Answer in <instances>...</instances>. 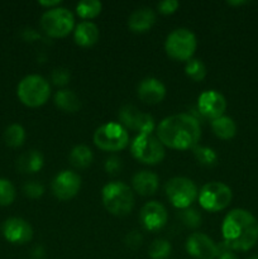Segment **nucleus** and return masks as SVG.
Masks as SVG:
<instances>
[{
    "label": "nucleus",
    "mask_w": 258,
    "mask_h": 259,
    "mask_svg": "<svg viewBox=\"0 0 258 259\" xmlns=\"http://www.w3.org/2000/svg\"><path fill=\"white\" fill-rule=\"evenodd\" d=\"M201 137L199 120L190 114H175L162 119L157 126V138L163 146L179 151L194 148Z\"/></svg>",
    "instance_id": "obj_1"
},
{
    "label": "nucleus",
    "mask_w": 258,
    "mask_h": 259,
    "mask_svg": "<svg viewBox=\"0 0 258 259\" xmlns=\"http://www.w3.org/2000/svg\"><path fill=\"white\" fill-rule=\"evenodd\" d=\"M222 233L230 250H249L258 240V222L248 210L234 209L223 220Z\"/></svg>",
    "instance_id": "obj_2"
},
{
    "label": "nucleus",
    "mask_w": 258,
    "mask_h": 259,
    "mask_svg": "<svg viewBox=\"0 0 258 259\" xmlns=\"http://www.w3.org/2000/svg\"><path fill=\"white\" fill-rule=\"evenodd\" d=\"M101 200L105 209L115 217H125L134 206L133 191L121 181L106 184L101 190Z\"/></svg>",
    "instance_id": "obj_3"
},
{
    "label": "nucleus",
    "mask_w": 258,
    "mask_h": 259,
    "mask_svg": "<svg viewBox=\"0 0 258 259\" xmlns=\"http://www.w3.org/2000/svg\"><path fill=\"white\" fill-rule=\"evenodd\" d=\"M17 95L25 106H42L51 95L50 82L40 75H28L18 83Z\"/></svg>",
    "instance_id": "obj_4"
},
{
    "label": "nucleus",
    "mask_w": 258,
    "mask_h": 259,
    "mask_svg": "<svg viewBox=\"0 0 258 259\" xmlns=\"http://www.w3.org/2000/svg\"><path fill=\"white\" fill-rule=\"evenodd\" d=\"M197 47L196 35L187 28H177L166 38V53L176 61H189L194 56Z\"/></svg>",
    "instance_id": "obj_5"
},
{
    "label": "nucleus",
    "mask_w": 258,
    "mask_h": 259,
    "mask_svg": "<svg viewBox=\"0 0 258 259\" xmlns=\"http://www.w3.org/2000/svg\"><path fill=\"white\" fill-rule=\"evenodd\" d=\"M43 32L52 38H63L75 29V17L68 9L62 7L46 10L40 17Z\"/></svg>",
    "instance_id": "obj_6"
},
{
    "label": "nucleus",
    "mask_w": 258,
    "mask_h": 259,
    "mask_svg": "<svg viewBox=\"0 0 258 259\" xmlns=\"http://www.w3.org/2000/svg\"><path fill=\"white\" fill-rule=\"evenodd\" d=\"M94 143L101 151H123L129 144L128 131L120 123H105L94 133Z\"/></svg>",
    "instance_id": "obj_7"
},
{
    "label": "nucleus",
    "mask_w": 258,
    "mask_h": 259,
    "mask_svg": "<svg viewBox=\"0 0 258 259\" xmlns=\"http://www.w3.org/2000/svg\"><path fill=\"white\" fill-rule=\"evenodd\" d=\"M132 156L144 164L161 163L164 158V146L152 134H138L131 143Z\"/></svg>",
    "instance_id": "obj_8"
},
{
    "label": "nucleus",
    "mask_w": 258,
    "mask_h": 259,
    "mask_svg": "<svg viewBox=\"0 0 258 259\" xmlns=\"http://www.w3.org/2000/svg\"><path fill=\"white\" fill-rule=\"evenodd\" d=\"M232 199L233 192L230 187L218 181L204 185L197 196L200 206L209 212L222 211L225 207L229 206Z\"/></svg>",
    "instance_id": "obj_9"
},
{
    "label": "nucleus",
    "mask_w": 258,
    "mask_h": 259,
    "mask_svg": "<svg viewBox=\"0 0 258 259\" xmlns=\"http://www.w3.org/2000/svg\"><path fill=\"white\" fill-rule=\"evenodd\" d=\"M167 199L180 210L187 209L199 196V190L195 182L187 177H174L164 186Z\"/></svg>",
    "instance_id": "obj_10"
},
{
    "label": "nucleus",
    "mask_w": 258,
    "mask_h": 259,
    "mask_svg": "<svg viewBox=\"0 0 258 259\" xmlns=\"http://www.w3.org/2000/svg\"><path fill=\"white\" fill-rule=\"evenodd\" d=\"M119 120L124 128L138 132L139 134H152L156 128L153 116L142 113L134 105H124L119 110Z\"/></svg>",
    "instance_id": "obj_11"
},
{
    "label": "nucleus",
    "mask_w": 258,
    "mask_h": 259,
    "mask_svg": "<svg viewBox=\"0 0 258 259\" xmlns=\"http://www.w3.org/2000/svg\"><path fill=\"white\" fill-rule=\"evenodd\" d=\"M52 194L58 200H70L77 195V192L81 189V177L76 172L65 169L56 175L55 179L52 180L51 184Z\"/></svg>",
    "instance_id": "obj_12"
},
{
    "label": "nucleus",
    "mask_w": 258,
    "mask_h": 259,
    "mask_svg": "<svg viewBox=\"0 0 258 259\" xmlns=\"http://www.w3.org/2000/svg\"><path fill=\"white\" fill-rule=\"evenodd\" d=\"M186 252L196 259H215L219 255V245L204 233H192L186 240Z\"/></svg>",
    "instance_id": "obj_13"
},
{
    "label": "nucleus",
    "mask_w": 258,
    "mask_h": 259,
    "mask_svg": "<svg viewBox=\"0 0 258 259\" xmlns=\"http://www.w3.org/2000/svg\"><path fill=\"white\" fill-rule=\"evenodd\" d=\"M139 220L142 227L152 233L159 232L168 220V212L162 204L157 201H149L142 207L139 212Z\"/></svg>",
    "instance_id": "obj_14"
},
{
    "label": "nucleus",
    "mask_w": 258,
    "mask_h": 259,
    "mask_svg": "<svg viewBox=\"0 0 258 259\" xmlns=\"http://www.w3.org/2000/svg\"><path fill=\"white\" fill-rule=\"evenodd\" d=\"M197 108L201 115L207 119L220 118L227 109V100L217 90H206L197 99Z\"/></svg>",
    "instance_id": "obj_15"
},
{
    "label": "nucleus",
    "mask_w": 258,
    "mask_h": 259,
    "mask_svg": "<svg viewBox=\"0 0 258 259\" xmlns=\"http://www.w3.org/2000/svg\"><path fill=\"white\" fill-rule=\"evenodd\" d=\"M3 234L9 243L25 244L33 238V229L29 223L22 218H9L3 225Z\"/></svg>",
    "instance_id": "obj_16"
},
{
    "label": "nucleus",
    "mask_w": 258,
    "mask_h": 259,
    "mask_svg": "<svg viewBox=\"0 0 258 259\" xmlns=\"http://www.w3.org/2000/svg\"><path fill=\"white\" fill-rule=\"evenodd\" d=\"M138 98L146 104H158L166 96V86L156 77H146L137 89Z\"/></svg>",
    "instance_id": "obj_17"
},
{
    "label": "nucleus",
    "mask_w": 258,
    "mask_h": 259,
    "mask_svg": "<svg viewBox=\"0 0 258 259\" xmlns=\"http://www.w3.org/2000/svg\"><path fill=\"white\" fill-rule=\"evenodd\" d=\"M156 22V13L152 8L142 7L134 10L128 19V27L134 33H144Z\"/></svg>",
    "instance_id": "obj_18"
},
{
    "label": "nucleus",
    "mask_w": 258,
    "mask_h": 259,
    "mask_svg": "<svg viewBox=\"0 0 258 259\" xmlns=\"http://www.w3.org/2000/svg\"><path fill=\"white\" fill-rule=\"evenodd\" d=\"M132 186H133L134 191L141 196H151V195L156 194L158 190V176L151 171L137 172L132 179Z\"/></svg>",
    "instance_id": "obj_19"
},
{
    "label": "nucleus",
    "mask_w": 258,
    "mask_h": 259,
    "mask_svg": "<svg viewBox=\"0 0 258 259\" xmlns=\"http://www.w3.org/2000/svg\"><path fill=\"white\" fill-rule=\"evenodd\" d=\"M100 37L99 28L95 23L90 20H83L78 23L73 29V38H75L76 45L81 47H93L96 45Z\"/></svg>",
    "instance_id": "obj_20"
},
{
    "label": "nucleus",
    "mask_w": 258,
    "mask_h": 259,
    "mask_svg": "<svg viewBox=\"0 0 258 259\" xmlns=\"http://www.w3.org/2000/svg\"><path fill=\"white\" fill-rule=\"evenodd\" d=\"M43 163H45L43 154L39 151L32 149V151H28L25 153H23L18 158L17 167L23 174H35V172L42 169Z\"/></svg>",
    "instance_id": "obj_21"
},
{
    "label": "nucleus",
    "mask_w": 258,
    "mask_h": 259,
    "mask_svg": "<svg viewBox=\"0 0 258 259\" xmlns=\"http://www.w3.org/2000/svg\"><path fill=\"white\" fill-rule=\"evenodd\" d=\"M55 105L66 113H75L81 108V101L73 91L62 89L55 94Z\"/></svg>",
    "instance_id": "obj_22"
},
{
    "label": "nucleus",
    "mask_w": 258,
    "mask_h": 259,
    "mask_svg": "<svg viewBox=\"0 0 258 259\" xmlns=\"http://www.w3.org/2000/svg\"><path fill=\"white\" fill-rule=\"evenodd\" d=\"M68 159H70V163L75 168L85 169L93 163L94 154L93 151L88 146H85V144H78V146H75L71 149Z\"/></svg>",
    "instance_id": "obj_23"
},
{
    "label": "nucleus",
    "mask_w": 258,
    "mask_h": 259,
    "mask_svg": "<svg viewBox=\"0 0 258 259\" xmlns=\"http://www.w3.org/2000/svg\"><path fill=\"white\" fill-rule=\"evenodd\" d=\"M211 129L215 136L220 139H232L237 133V125L230 116H220L211 120Z\"/></svg>",
    "instance_id": "obj_24"
},
{
    "label": "nucleus",
    "mask_w": 258,
    "mask_h": 259,
    "mask_svg": "<svg viewBox=\"0 0 258 259\" xmlns=\"http://www.w3.org/2000/svg\"><path fill=\"white\" fill-rule=\"evenodd\" d=\"M103 9V4L99 0H82L76 5V13L85 20L94 19L98 17Z\"/></svg>",
    "instance_id": "obj_25"
},
{
    "label": "nucleus",
    "mask_w": 258,
    "mask_h": 259,
    "mask_svg": "<svg viewBox=\"0 0 258 259\" xmlns=\"http://www.w3.org/2000/svg\"><path fill=\"white\" fill-rule=\"evenodd\" d=\"M4 141L7 146L18 148L25 141V131L20 124H12L4 132Z\"/></svg>",
    "instance_id": "obj_26"
},
{
    "label": "nucleus",
    "mask_w": 258,
    "mask_h": 259,
    "mask_svg": "<svg viewBox=\"0 0 258 259\" xmlns=\"http://www.w3.org/2000/svg\"><path fill=\"white\" fill-rule=\"evenodd\" d=\"M192 153H194L196 161L199 162L200 164H202V166L212 167L215 166L218 162L217 152L212 148H210V147L199 146V144H197V146H195L194 148H192Z\"/></svg>",
    "instance_id": "obj_27"
},
{
    "label": "nucleus",
    "mask_w": 258,
    "mask_h": 259,
    "mask_svg": "<svg viewBox=\"0 0 258 259\" xmlns=\"http://www.w3.org/2000/svg\"><path fill=\"white\" fill-rule=\"evenodd\" d=\"M185 73L187 75V77L191 78L192 81H202L206 76V67H205L204 62L199 58H191L186 62L185 66Z\"/></svg>",
    "instance_id": "obj_28"
},
{
    "label": "nucleus",
    "mask_w": 258,
    "mask_h": 259,
    "mask_svg": "<svg viewBox=\"0 0 258 259\" xmlns=\"http://www.w3.org/2000/svg\"><path fill=\"white\" fill-rule=\"evenodd\" d=\"M172 247L168 240L156 239L149 245L148 254L152 259H166L171 254Z\"/></svg>",
    "instance_id": "obj_29"
},
{
    "label": "nucleus",
    "mask_w": 258,
    "mask_h": 259,
    "mask_svg": "<svg viewBox=\"0 0 258 259\" xmlns=\"http://www.w3.org/2000/svg\"><path fill=\"white\" fill-rule=\"evenodd\" d=\"M15 200V187L9 180L0 179V206H9Z\"/></svg>",
    "instance_id": "obj_30"
},
{
    "label": "nucleus",
    "mask_w": 258,
    "mask_h": 259,
    "mask_svg": "<svg viewBox=\"0 0 258 259\" xmlns=\"http://www.w3.org/2000/svg\"><path fill=\"white\" fill-rule=\"evenodd\" d=\"M179 218L187 228H191V229H196L201 225V214L196 209H192V207L181 210Z\"/></svg>",
    "instance_id": "obj_31"
},
{
    "label": "nucleus",
    "mask_w": 258,
    "mask_h": 259,
    "mask_svg": "<svg viewBox=\"0 0 258 259\" xmlns=\"http://www.w3.org/2000/svg\"><path fill=\"white\" fill-rule=\"evenodd\" d=\"M23 192L30 199H38L45 194V186L39 181H28L23 186Z\"/></svg>",
    "instance_id": "obj_32"
},
{
    "label": "nucleus",
    "mask_w": 258,
    "mask_h": 259,
    "mask_svg": "<svg viewBox=\"0 0 258 259\" xmlns=\"http://www.w3.org/2000/svg\"><path fill=\"white\" fill-rule=\"evenodd\" d=\"M70 71L67 68L63 67H58L55 68L52 71V75H51V81L53 82V85L56 86H65L70 82Z\"/></svg>",
    "instance_id": "obj_33"
},
{
    "label": "nucleus",
    "mask_w": 258,
    "mask_h": 259,
    "mask_svg": "<svg viewBox=\"0 0 258 259\" xmlns=\"http://www.w3.org/2000/svg\"><path fill=\"white\" fill-rule=\"evenodd\" d=\"M121 167H123V162L116 156L109 157L105 161V164H104V168L109 175H116L118 172L121 171Z\"/></svg>",
    "instance_id": "obj_34"
},
{
    "label": "nucleus",
    "mask_w": 258,
    "mask_h": 259,
    "mask_svg": "<svg viewBox=\"0 0 258 259\" xmlns=\"http://www.w3.org/2000/svg\"><path fill=\"white\" fill-rule=\"evenodd\" d=\"M180 7V3L177 0H163V2H159L157 4V9H158L159 13L164 15L174 14Z\"/></svg>",
    "instance_id": "obj_35"
},
{
    "label": "nucleus",
    "mask_w": 258,
    "mask_h": 259,
    "mask_svg": "<svg viewBox=\"0 0 258 259\" xmlns=\"http://www.w3.org/2000/svg\"><path fill=\"white\" fill-rule=\"evenodd\" d=\"M142 242H143V237L139 232L134 230V232H131L125 237V244L126 247H129L131 249H137L138 247H141Z\"/></svg>",
    "instance_id": "obj_36"
},
{
    "label": "nucleus",
    "mask_w": 258,
    "mask_h": 259,
    "mask_svg": "<svg viewBox=\"0 0 258 259\" xmlns=\"http://www.w3.org/2000/svg\"><path fill=\"white\" fill-rule=\"evenodd\" d=\"M219 249L220 253L219 255H218V259H238L237 255H235L224 243H223V244H219Z\"/></svg>",
    "instance_id": "obj_37"
},
{
    "label": "nucleus",
    "mask_w": 258,
    "mask_h": 259,
    "mask_svg": "<svg viewBox=\"0 0 258 259\" xmlns=\"http://www.w3.org/2000/svg\"><path fill=\"white\" fill-rule=\"evenodd\" d=\"M39 4L42 5V7H47L48 9H53V8L60 7L61 0H52V2H46V0H42V2H39Z\"/></svg>",
    "instance_id": "obj_38"
},
{
    "label": "nucleus",
    "mask_w": 258,
    "mask_h": 259,
    "mask_svg": "<svg viewBox=\"0 0 258 259\" xmlns=\"http://www.w3.org/2000/svg\"><path fill=\"white\" fill-rule=\"evenodd\" d=\"M33 259H42L43 255H45V250H43L42 247H37L34 250H33Z\"/></svg>",
    "instance_id": "obj_39"
},
{
    "label": "nucleus",
    "mask_w": 258,
    "mask_h": 259,
    "mask_svg": "<svg viewBox=\"0 0 258 259\" xmlns=\"http://www.w3.org/2000/svg\"><path fill=\"white\" fill-rule=\"evenodd\" d=\"M228 4L229 5H242V4H245V2H228Z\"/></svg>",
    "instance_id": "obj_40"
},
{
    "label": "nucleus",
    "mask_w": 258,
    "mask_h": 259,
    "mask_svg": "<svg viewBox=\"0 0 258 259\" xmlns=\"http://www.w3.org/2000/svg\"><path fill=\"white\" fill-rule=\"evenodd\" d=\"M248 259H258V255H254V257H250V258H248Z\"/></svg>",
    "instance_id": "obj_41"
}]
</instances>
